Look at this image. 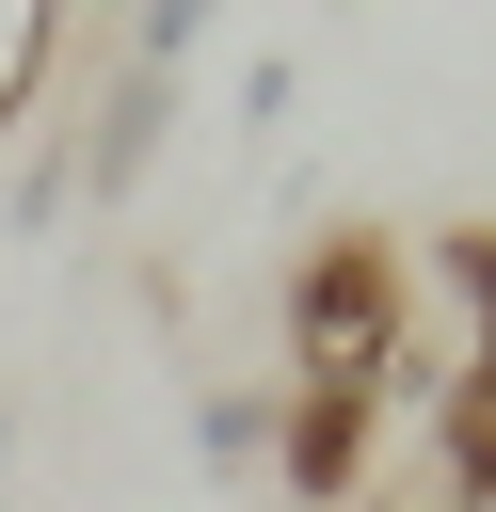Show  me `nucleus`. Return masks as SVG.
Instances as JSON below:
<instances>
[{"mask_svg":"<svg viewBox=\"0 0 496 512\" xmlns=\"http://www.w3.org/2000/svg\"><path fill=\"white\" fill-rule=\"evenodd\" d=\"M400 336H416V240H384V224H320V240L288 256V288H272V352H288V384H384Z\"/></svg>","mask_w":496,"mask_h":512,"instance_id":"1","label":"nucleus"},{"mask_svg":"<svg viewBox=\"0 0 496 512\" xmlns=\"http://www.w3.org/2000/svg\"><path fill=\"white\" fill-rule=\"evenodd\" d=\"M272 480H288V512H352L384 480V384H288L272 400Z\"/></svg>","mask_w":496,"mask_h":512,"instance_id":"2","label":"nucleus"},{"mask_svg":"<svg viewBox=\"0 0 496 512\" xmlns=\"http://www.w3.org/2000/svg\"><path fill=\"white\" fill-rule=\"evenodd\" d=\"M160 128H176V80L112 64V80H96V128L64 144V160H80V192H96V208H128V192H144V160H160Z\"/></svg>","mask_w":496,"mask_h":512,"instance_id":"3","label":"nucleus"},{"mask_svg":"<svg viewBox=\"0 0 496 512\" xmlns=\"http://www.w3.org/2000/svg\"><path fill=\"white\" fill-rule=\"evenodd\" d=\"M416 448H432V480H448L464 512H496V352L432 384V416H416Z\"/></svg>","mask_w":496,"mask_h":512,"instance_id":"4","label":"nucleus"},{"mask_svg":"<svg viewBox=\"0 0 496 512\" xmlns=\"http://www.w3.org/2000/svg\"><path fill=\"white\" fill-rule=\"evenodd\" d=\"M272 400H288V384H208V400H192V464H208V480H272Z\"/></svg>","mask_w":496,"mask_h":512,"instance_id":"5","label":"nucleus"},{"mask_svg":"<svg viewBox=\"0 0 496 512\" xmlns=\"http://www.w3.org/2000/svg\"><path fill=\"white\" fill-rule=\"evenodd\" d=\"M48 64H64V0H0V128H32Z\"/></svg>","mask_w":496,"mask_h":512,"instance_id":"6","label":"nucleus"},{"mask_svg":"<svg viewBox=\"0 0 496 512\" xmlns=\"http://www.w3.org/2000/svg\"><path fill=\"white\" fill-rule=\"evenodd\" d=\"M192 48H208V16H192V0H144V16L112 32V64H144V80H176Z\"/></svg>","mask_w":496,"mask_h":512,"instance_id":"7","label":"nucleus"},{"mask_svg":"<svg viewBox=\"0 0 496 512\" xmlns=\"http://www.w3.org/2000/svg\"><path fill=\"white\" fill-rule=\"evenodd\" d=\"M80 208V160H64V128H32V160H16V224H64Z\"/></svg>","mask_w":496,"mask_h":512,"instance_id":"8","label":"nucleus"},{"mask_svg":"<svg viewBox=\"0 0 496 512\" xmlns=\"http://www.w3.org/2000/svg\"><path fill=\"white\" fill-rule=\"evenodd\" d=\"M288 96H304V80H288V48H256V64H240V144H272V128H288Z\"/></svg>","mask_w":496,"mask_h":512,"instance_id":"9","label":"nucleus"},{"mask_svg":"<svg viewBox=\"0 0 496 512\" xmlns=\"http://www.w3.org/2000/svg\"><path fill=\"white\" fill-rule=\"evenodd\" d=\"M0 464H16V400H0Z\"/></svg>","mask_w":496,"mask_h":512,"instance_id":"10","label":"nucleus"}]
</instances>
